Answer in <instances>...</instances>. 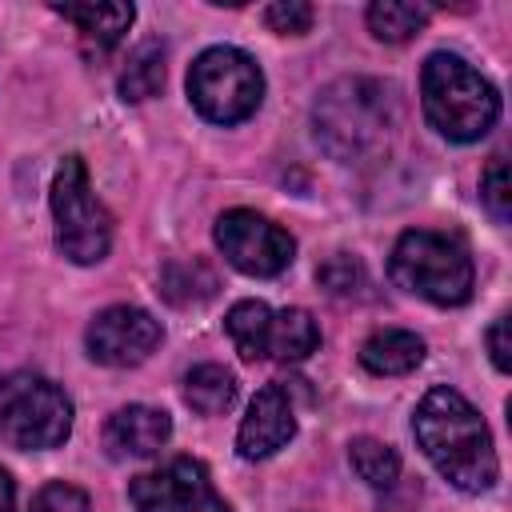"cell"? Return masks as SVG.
I'll return each instance as SVG.
<instances>
[{
    "mask_svg": "<svg viewBox=\"0 0 512 512\" xmlns=\"http://www.w3.org/2000/svg\"><path fill=\"white\" fill-rule=\"evenodd\" d=\"M412 432L432 468L456 484L460 492H488L500 476V460L492 448V432L480 412L448 384L424 392L412 416Z\"/></svg>",
    "mask_w": 512,
    "mask_h": 512,
    "instance_id": "6da1fadb",
    "label": "cell"
},
{
    "mask_svg": "<svg viewBox=\"0 0 512 512\" xmlns=\"http://www.w3.org/2000/svg\"><path fill=\"white\" fill-rule=\"evenodd\" d=\"M312 124L328 156L344 164L376 160L380 152H388V140L400 124L396 88L368 76H344L320 92Z\"/></svg>",
    "mask_w": 512,
    "mask_h": 512,
    "instance_id": "7a4b0ae2",
    "label": "cell"
},
{
    "mask_svg": "<svg viewBox=\"0 0 512 512\" xmlns=\"http://www.w3.org/2000/svg\"><path fill=\"white\" fill-rule=\"evenodd\" d=\"M420 104L428 124L456 144L488 136L500 120V92L456 52H432L424 60Z\"/></svg>",
    "mask_w": 512,
    "mask_h": 512,
    "instance_id": "3957f363",
    "label": "cell"
},
{
    "mask_svg": "<svg viewBox=\"0 0 512 512\" xmlns=\"http://www.w3.org/2000/svg\"><path fill=\"white\" fill-rule=\"evenodd\" d=\"M388 276L404 292L424 296L440 308L464 304L472 296V284H476L468 248L456 236L428 232V228H412L396 240L392 260H388Z\"/></svg>",
    "mask_w": 512,
    "mask_h": 512,
    "instance_id": "277c9868",
    "label": "cell"
},
{
    "mask_svg": "<svg viewBox=\"0 0 512 512\" xmlns=\"http://www.w3.org/2000/svg\"><path fill=\"white\" fill-rule=\"evenodd\" d=\"M72 432V400L60 384L36 372L0 376V440L24 452L64 444Z\"/></svg>",
    "mask_w": 512,
    "mask_h": 512,
    "instance_id": "5b68a950",
    "label": "cell"
},
{
    "mask_svg": "<svg viewBox=\"0 0 512 512\" xmlns=\"http://www.w3.org/2000/svg\"><path fill=\"white\" fill-rule=\"evenodd\" d=\"M188 100L212 124H240L264 100V72L240 48H208L188 68Z\"/></svg>",
    "mask_w": 512,
    "mask_h": 512,
    "instance_id": "8992f818",
    "label": "cell"
},
{
    "mask_svg": "<svg viewBox=\"0 0 512 512\" xmlns=\"http://www.w3.org/2000/svg\"><path fill=\"white\" fill-rule=\"evenodd\" d=\"M52 220L56 248L72 264H100L112 248V212L96 200L80 156H64L52 176Z\"/></svg>",
    "mask_w": 512,
    "mask_h": 512,
    "instance_id": "52a82bcc",
    "label": "cell"
},
{
    "mask_svg": "<svg viewBox=\"0 0 512 512\" xmlns=\"http://www.w3.org/2000/svg\"><path fill=\"white\" fill-rule=\"evenodd\" d=\"M216 248L244 276H280L296 256V240L252 208H232L216 220Z\"/></svg>",
    "mask_w": 512,
    "mask_h": 512,
    "instance_id": "ba28073f",
    "label": "cell"
},
{
    "mask_svg": "<svg viewBox=\"0 0 512 512\" xmlns=\"http://www.w3.org/2000/svg\"><path fill=\"white\" fill-rule=\"evenodd\" d=\"M128 500L136 512H232L216 496L208 468L192 456H176L156 472H140L128 484Z\"/></svg>",
    "mask_w": 512,
    "mask_h": 512,
    "instance_id": "9c48e42d",
    "label": "cell"
},
{
    "mask_svg": "<svg viewBox=\"0 0 512 512\" xmlns=\"http://www.w3.org/2000/svg\"><path fill=\"white\" fill-rule=\"evenodd\" d=\"M160 340H164L160 320H152L144 308H132V304H112V308L96 312L88 332H84L88 356L96 364H108V368H136V364H144L156 352Z\"/></svg>",
    "mask_w": 512,
    "mask_h": 512,
    "instance_id": "30bf717a",
    "label": "cell"
},
{
    "mask_svg": "<svg viewBox=\"0 0 512 512\" xmlns=\"http://www.w3.org/2000/svg\"><path fill=\"white\" fill-rule=\"evenodd\" d=\"M292 436H296V412H292L288 388L284 384H264L252 396L248 416L240 420V432H236L240 456L244 460H264V456L280 452Z\"/></svg>",
    "mask_w": 512,
    "mask_h": 512,
    "instance_id": "8fae6325",
    "label": "cell"
},
{
    "mask_svg": "<svg viewBox=\"0 0 512 512\" xmlns=\"http://www.w3.org/2000/svg\"><path fill=\"white\" fill-rule=\"evenodd\" d=\"M172 436V416L164 408L148 404H128L116 408L104 424V448L112 460H144L156 456Z\"/></svg>",
    "mask_w": 512,
    "mask_h": 512,
    "instance_id": "7c38bea8",
    "label": "cell"
},
{
    "mask_svg": "<svg viewBox=\"0 0 512 512\" xmlns=\"http://www.w3.org/2000/svg\"><path fill=\"white\" fill-rule=\"evenodd\" d=\"M52 12L64 16L68 24H76L80 52L88 60L108 56L124 40L128 24L136 20V8L132 4H52Z\"/></svg>",
    "mask_w": 512,
    "mask_h": 512,
    "instance_id": "4fadbf2b",
    "label": "cell"
},
{
    "mask_svg": "<svg viewBox=\"0 0 512 512\" xmlns=\"http://www.w3.org/2000/svg\"><path fill=\"white\" fill-rule=\"evenodd\" d=\"M420 360H424V340H420L416 332H404V328L372 332V336L360 344V364H364L372 376H404V372H412Z\"/></svg>",
    "mask_w": 512,
    "mask_h": 512,
    "instance_id": "5bb4252c",
    "label": "cell"
},
{
    "mask_svg": "<svg viewBox=\"0 0 512 512\" xmlns=\"http://www.w3.org/2000/svg\"><path fill=\"white\" fill-rule=\"evenodd\" d=\"M320 344V328L312 320V312L304 308H284V312H272V324H268V356L272 360H304L312 356Z\"/></svg>",
    "mask_w": 512,
    "mask_h": 512,
    "instance_id": "9a60e30c",
    "label": "cell"
},
{
    "mask_svg": "<svg viewBox=\"0 0 512 512\" xmlns=\"http://www.w3.org/2000/svg\"><path fill=\"white\" fill-rule=\"evenodd\" d=\"M184 404L200 416H220L236 404V376L220 364H196L184 376Z\"/></svg>",
    "mask_w": 512,
    "mask_h": 512,
    "instance_id": "2e32d148",
    "label": "cell"
},
{
    "mask_svg": "<svg viewBox=\"0 0 512 512\" xmlns=\"http://www.w3.org/2000/svg\"><path fill=\"white\" fill-rule=\"evenodd\" d=\"M268 324H272V308L264 300H240L228 308L224 328L240 352V360H264L268 356Z\"/></svg>",
    "mask_w": 512,
    "mask_h": 512,
    "instance_id": "e0dca14e",
    "label": "cell"
},
{
    "mask_svg": "<svg viewBox=\"0 0 512 512\" xmlns=\"http://www.w3.org/2000/svg\"><path fill=\"white\" fill-rule=\"evenodd\" d=\"M164 44L160 40H144L132 48L128 56V68L120 72V96L140 104V100H152L164 84Z\"/></svg>",
    "mask_w": 512,
    "mask_h": 512,
    "instance_id": "ac0fdd59",
    "label": "cell"
},
{
    "mask_svg": "<svg viewBox=\"0 0 512 512\" xmlns=\"http://www.w3.org/2000/svg\"><path fill=\"white\" fill-rule=\"evenodd\" d=\"M432 8L428 4H408V0H376L368 8V28L384 44H404L428 24Z\"/></svg>",
    "mask_w": 512,
    "mask_h": 512,
    "instance_id": "d6986e66",
    "label": "cell"
},
{
    "mask_svg": "<svg viewBox=\"0 0 512 512\" xmlns=\"http://www.w3.org/2000/svg\"><path fill=\"white\" fill-rule=\"evenodd\" d=\"M348 460H352L356 476L368 488H392L396 476H400V456L384 440H376V436H356L348 444Z\"/></svg>",
    "mask_w": 512,
    "mask_h": 512,
    "instance_id": "ffe728a7",
    "label": "cell"
},
{
    "mask_svg": "<svg viewBox=\"0 0 512 512\" xmlns=\"http://www.w3.org/2000/svg\"><path fill=\"white\" fill-rule=\"evenodd\" d=\"M480 200L484 208L492 212L496 224H508L512 216V180H508V160L504 156H492L484 176H480Z\"/></svg>",
    "mask_w": 512,
    "mask_h": 512,
    "instance_id": "44dd1931",
    "label": "cell"
},
{
    "mask_svg": "<svg viewBox=\"0 0 512 512\" xmlns=\"http://www.w3.org/2000/svg\"><path fill=\"white\" fill-rule=\"evenodd\" d=\"M316 276H320V284H324L332 296H352V292L364 288V268H360V260H352L348 252L328 256V260L316 268Z\"/></svg>",
    "mask_w": 512,
    "mask_h": 512,
    "instance_id": "7402d4cb",
    "label": "cell"
},
{
    "mask_svg": "<svg viewBox=\"0 0 512 512\" xmlns=\"http://www.w3.org/2000/svg\"><path fill=\"white\" fill-rule=\"evenodd\" d=\"M312 20H316V8L312 4H300V0H280V4H268L264 8V24L272 28V32H292V36H300V32H308L312 28Z\"/></svg>",
    "mask_w": 512,
    "mask_h": 512,
    "instance_id": "603a6c76",
    "label": "cell"
},
{
    "mask_svg": "<svg viewBox=\"0 0 512 512\" xmlns=\"http://www.w3.org/2000/svg\"><path fill=\"white\" fill-rule=\"evenodd\" d=\"M32 512H88V496L76 488V484H44L36 496H32Z\"/></svg>",
    "mask_w": 512,
    "mask_h": 512,
    "instance_id": "cb8c5ba5",
    "label": "cell"
},
{
    "mask_svg": "<svg viewBox=\"0 0 512 512\" xmlns=\"http://www.w3.org/2000/svg\"><path fill=\"white\" fill-rule=\"evenodd\" d=\"M488 352H492V364L500 368V372H508L512 368V348H508V316H496L492 320V328H488Z\"/></svg>",
    "mask_w": 512,
    "mask_h": 512,
    "instance_id": "d4e9b609",
    "label": "cell"
},
{
    "mask_svg": "<svg viewBox=\"0 0 512 512\" xmlns=\"http://www.w3.org/2000/svg\"><path fill=\"white\" fill-rule=\"evenodd\" d=\"M0 512H16V488L4 468H0Z\"/></svg>",
    "mask_w": 512,
    "mask_h": 512,
    "instance_id": "484cf974",
    "label": "cell"
}]
</instances>
